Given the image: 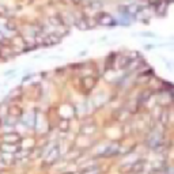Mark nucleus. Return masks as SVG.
I'll list each match as a JSON object with an SVG mask.
<instances>
[{"label": "nucleus", "instance_id": "7", "mask_svg": "<svg viewBox=\"0 0 174 174\" xmlns=\"http://www.w3.org/2000/svg\"><path fill=\"white\" fill-rule=\"evenodd\" d=\"M144 167V162L143 161H138V162H133L132 166H130V173H140Z\"/></svg>", "mask_w": 174, "mask_h": 174}, {"label": "nucleus", "instance_id": "6", "mask_svg": "<svg viewBox=\"0 0 174 174\" xmlns=\"http://www.w3.org/2000/svg\"><path fill=\"white\" fill-rule=\"evenodd\" d=\"M59 156V147L56 146V147H53L49 152H48L46 155H45V158H46V161H49V162H52V161H55L56 158Z\"/></svg>", "mask_w": 174, "mask_h": 174}, {"label": "nucleus", "instance_id": "10", "mask_svg": "<svg viewBox=\"0 0 174 174\" xmlns=\"http://www.w3.org/2000/svg\"><path fill=\"white\" fill-rule=\"evenodd\" d=\"M68 127H69V123H68V120H60V124H59L60 130H67Z\"/></svg>", "mask_w": 174, "mask_h": 174}, {"label": "nucleus", "instance_id": "11", "mask_svg": "<svg viewBox=\"0 0 174 174\" xmlns=\"http://www.w3.org/2000/svg\"><path fill=\"white\" fill-rule=\"evenodd\" d=\"M10 113H12L14 116H20L22 110H19V107H12V110H10Z\"/></svg>", "mask_w": 174, "mask_h": 174}, {"label": "nucleus", "instance_id": "4", "mask_svg": "<svg viewBox=\"0 0 174 174\" xmlns=\"http://www.w3.org/2000/svg\"><path fill=\"white\" fill-rule=\"evenodd\" d=\"M42 42L45 44V45H56V44L60 42V37L55 36V34H49L46 38H44Z\"/></svg>", "mask_w": 174, "mask_h": 174}, {"label": "nucleus", "instance_id": "14", "mask_svg": "<svg viewBox=\"0 0 174 174\" xmlns=\"http://www.w3.org/2000/svg\"><path fill=\"white\" fill-rule=\"evenodd\" d=\"M64 174H75V173H64Z\"/></svg>", "mask_w": 174, "mask_h": 174}, {"label": "nucleus", "instance_id": "5", "mask_svg": "<svg viewBox=\"0 0 174 174\" xmlns=\"http://www.w3.org/2000/svg\"><path fill=\"white\" fill-rule=\"evenodd\" d=\"M1 150H3V152L15 154L16 151H18V147H16L15 144H11V143H4L3 146H1Z\"/></svg>", "mask_w": 174, "mask_h": 174}, {"label": "nucleus", "instance_id": "9", "mask_svg": "<svg viewBox=\"0 0 174 174\" xmlns=\"http://www.w3.org/2000/svg\"><path fill=\"white\" fill-rule=\"evenodd\" d=\"M75 25H76V27L79 29V30H87V29H88V23H87L86 19L75 20Z\"/></svg>", "mask_w": 174, "mask_h": 174}, {"label": "nucleus", "instance_id": "12", "mask_svg": "<svg viewBox=\"0 0 174 174\" xmlns=\"http://www.w3.org/2000/svg\"><path fill=\"white\" fill-rule=\"evenodd\" d=\"M167 174H174V167H170V169L167 170Z\"/></svg>", "mask_w": 174, "mask_h": 174}, {"label": "nucleus", "instance_id": "1", "mask_svg": "<svg viewBox=\"0 0 174 174\" xmlns=\"http://www.w3.org/2000/svg\"><path fill=\"white\" fill-rule=\"evenodd\" d=\"M97 22L102 26H112V25H114L116 20L113 19V16L106 14V12H101L97 15Z\"/></svg>", "mask_w": 174, "mask_h": 174}, {"label": "nucleus", "instance_id": "3", "mask_svg": "<svg viewBox=\"0 0 174 174\" xmlns=\"http://www.w3.org/2000/svg\"><path fill=\"white\" fill-rule=\"evenodd\" d=\"M82 83H83L84 88H87V90H91V88L95 86V83H97V79H95L94 76H84L83 80H82Z\"/></svg>", "mask_w": 174, "mask_h": 174}, {"label": "nucleus", "instance_id": "8", "mask_svg": "<svg viewBox=\"0 0 174 174\" xmlns=\"http://www.w3.org/2000/svg\"><path fill=\"white\" fill-rule=\"evenodd\" d=\"M119 152V147L117 146H110V147H107L106 150H105V152H103V156H109V155H114Z\"/></svg>", "mask_w": 174, "mask_h": 174}, {"label": "nucleus", "instance_id": "13", "mask_svg": "<svg viewBox=\"0 0 174 174\" xmlns=\"http://www.w3.org/2000/svg\"><path fill=\"white\" fill-rule=\"evenodd\" d=\"M30 78H32V75H27V76H26V78H25L23 80H22V82H27V80H30Z\"/></svg>", "mask_w": 174, "mask_h": 174}, {"label": "nucleus", "instance_id": "2", "mask_svg": "<svg viewBox=\"0 0 174 174\" xmlns=\"http://www.w3.org/2000/svg\"><path fill=\"white\" fill-rule=\"evenodd\" d=\"M3 140H4V143L15 144V143H18L20 140V136L18 133H15V132H8V133H6L3 136Z\"/></svg>", "mask_w": 174, "mask_h": 174}]
</instances>
